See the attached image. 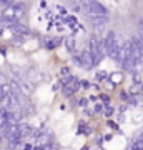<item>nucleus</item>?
<instances>
[{
    "instance_id": "423d86ee",
    "label": "nucleus",
    "mask_w": 143,
    "mask_h": 150,
    "mask_svg": "<svg viewBox=\"0 0 143 150\" xmlns=\"http://www.w3.org/2000/svg\"><path fill=\"white\" fill-rule=\"evenodd\" d=\"M122 74H111V80L115 82V83H117V82H122Z\"/></svg>"
},
{
    "instance_id": "f257e3e1",
    "label": "nucleus",
    "mask_w": 143,
    "mask_h": 150,
    "mask_svg": "<svg viewBox=\"0 0 143 150\" xmlns=\"http://www.w3.org/2000/svg\"><path fill=\"white\" fill-rule=\"evenodd\" d=\"M25 13V4L23 2H15V4H12L10 7H7L5 12H4V15L2 18L8 23H13V22H18L23 17Z\"/></svg>"
},
{
    "instance_id": "f8f14e48",
    "label": "nucleus",
    "mask_w": 143,
    "mask_h": 150,
    "mask_svg": "<svg viewBox=\"0 0 143 150\" xmlns=\"http://www.w3.org/2000/svg\"><path fill=\"white\" fill-rule=\"evenodd\" d=\"M142 88H143V87H142Z\"/></svg>"
},
{
    "instance_id": "f03ea898",
    "label": "nucleus",
    "mask_w": 143,
    "mask_h": 150,
    "mask_svg": "<svg viewBox=\"0 0 143 150\" xmlns=\"http://www.w3.org/2000/svg\"><path fill=\"white\" fill-rule=\"evenodd\" d=\"M87 12L90 13V17H101V15H106V8L101 5L98 0H92V4L88 5Z\"/></svg>"
},
{
    "instance_id": "6e6552de",
    "label": "nucleus",
    "mask_w": 143,
    "mask_h": 150,
    "mask_svg": "<svg viewBox=\"0 0 143 150\" xmlns=\"http://www.w3.org/2000/svg\"><path fill=\"white\" fill-rule=\"evenodd\" d=\"M67 47H68L70 50H73V48H75V42H73V40H67Z\"/></svg>"
},
{
    "instance_id": "39448f33",
    "label": "nucleus",
    "mask_w": 143,
    "mask_h": 150,
    "mask_svg": "<svg viewBox=\"0 0 143 150\" xmlns=\"http://www.w3.org/2000/svg\"><path fill=\"white\" fill-rule=\"evenodd\" d=\"M12 30H15L17 33H22V35H27V33H28V30H27L25 27H23V25H20V23H17V22H13V23H12Z\"/></svg>"
},
{
    "instance_id": "20e7f679",
    "label": "nucleus",
    "mask_w": 143,
    "mask_h": 150,
    "mask_svg": "<svg viewBox=\"0 0 143 150\" xmlns=\"http://www.w3.org/2000/svg\"><path fill=\"white\" fill-rule=\"evenodd\" d=\"M137 65H138V64L132 59V57H130V55H128L127 59L122 62V67H123L125 70H135V67H137Z\"/></svg>"
},
{
    "instance_id": "1a4fd4ad",
    "label": "nucleus",
    "mask_w": 143,
    "mask_h": 150,
    "mask_svg": "<svg viewBox=\"0 0 143 150\" xmlns=\"http://www.w3.org/2000/svg\"><path fill=\"white\" fill-rule=\"evenodd\" d=\"M23 150H33V145L32 144H25L23 145Z\"/></svg>"
},
{
    "instance_id": "0eeeda50",
    "label": "nucleus",
    "mask_w": 143,
    "mask_h": 150,
    "mask_svg": "<svg viewBox=\"0 0 143 150\" xmlns=\"http://www.w3.org/2000/svg\"><path fill=\"white\" fill-rule=\"evenodd\" d=\"M12 4H15V0H0V5L2 7H10Z\"/></svg>"
},
{
    "instance_id": "9b49d317",
    "label": "nucleus",
    "mask_w": 143,
    "mask_h": 150,
    "mask_svg": "<svg viewBox=\"0 0 143 150\" xmlns=\"http://www.w3.org/2000/svg\"><path fill=\"white\" fill-rule=\"evenodd\" d=\"M142 20H143V17H142Z\"/></svg>"
},
{
    "instance_id": "7ed1b4c3",
    "label": "nucleus",
    "mask_w": 143,
    "mask_h": 150,
    "mask_svg": "<svg viewBox=\"0 0 143 150\" xmlns=\"http://www.w3.org/2000/svg\"><path fill=\"white\" fill-rule=\"evenodd\" d=\"M108 23V17L101 15V17H92V25L97 28V30H103L105 25Z\"/></svg>"
},
{
    "instance_id": "9d476101",
    "label": "nucleus",
    "mask_w": 143,
    "mask_h": 150,
    "mask_svg": "<svg viewBox=\"0 0 143 150\" xmlns=\"http://www.w3.org/2000/svg\"><path fill=\"white\" fill-rule=\"evenodd\" d=\"M80 105H82V107H85V105H87V100H85V98H83V100H80Z\"/></svg>"
}]
</instances>
